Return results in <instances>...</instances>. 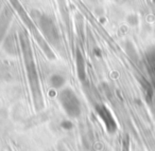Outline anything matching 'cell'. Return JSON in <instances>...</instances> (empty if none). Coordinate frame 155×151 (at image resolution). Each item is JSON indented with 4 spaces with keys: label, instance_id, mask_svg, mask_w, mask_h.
I'll return each mask as SVG.
<instances>
[{
    "label": "cell",
    "instance_id": "cell-1",
    "mask_svg": "<svg viewBox=\"0 0 155 151\" xmlns=\"http://www.w3.org/2000/svg\"><path fill=\"white\" fill-rule=\"evenodd\" d=\"M19 41L35 108H36V110H41L44 107V99L41 87H39L38 74H37L36 66H35L34 57H33L32 49H31L30 38H29L28 34L26 32H24V31H20L19 32Z\"/></svg>",
    "mask_w": 155,
    "mask_h": 151
},
{
    "label": "cell",
    "instance_id": "cell-2",
    "mask_svg": "<svg viewBox=\"0 0 155 151\" xmlns=\"http://www.w3.org/2000/svg\"><path fill=\"white\" fill-rule=\"evenodd\" d=\"M10 2H11V5H13L14 9L17 11L19 17L21 18V20L25 22V24H26L27 28L29 29V31L32 33V35L34 36V38L36 39V41L38 42V45L41 46V48L43 49V51L45 52V54L48 56V58H50V59H54V58H55V55H54V53L52 52V50L50 49L49 43H48L47 40L44 38L43 35L39 34L37 28L35 27V24H33L32 19H31V18L29 17L28 14H27L26 10L22 8L21 3L19 2V0H10Z\"/></svg>",
    "mask_w": 155,
    "mask_h": 151
},
{
    "label": "cell",
    "instance_id": "cell-3",
    "mask_svg": "<svg viewBox=\"0 0 155 151\" xmlns=\"http://www.w3.org/2000/svg\"><path fill=\"white\" fill-rule=\"evenodd\" d=\"M58 100L61 102V106L63 107L64 111L69 117H79L81 114V102L75 95V93L70 89V88H66V89L62 90L58 94Z\"/></svg>",
    "mask_w": 155,
    "mask_h": 151
},
{
    "label": "cell",
    "instance_id": "cell-4",
    "mask_svg": "<svg viewBox=\"0 0 155 151\" xmlns=\"http://www.w3.org/2000/svg\"><path fill=\"white\" fill-rule=\"evenodd\" d=\"M39 26L43 31L44 36L46 37V40L49 41L53 46L60 45V35L51 18L48 17L47 15H41L39 16Z\"/></svg>",
    "mask_w": 155,
    "mask_h": 151
},
{
    "label": "cell",
    "instance_id": "cell-5",
    "mask_svg": "<svg viewBox=\"0 0 155 151\" xmlns=\"http://www.w3.org/2000/svg\"><path fill=\"white\" fill-rule=\"evenodd\" d=\"M96 112L98 113L100 118L103 121L104 125H105L106 129L110 133H113V132L116 131V123H115V119L113 118L112 114L108 111V109L106 108L104 105H96Z\"/></svg>",
    "mask_w": 155,
    "mask_h": 151
},
{
    "label": "cell",
    "instance_id": "cell-6",
    "mask_svg": "<svg viewBox=\"0 0 155 151\" xmlns=\"http://www.w3.org/2000/svg\"><path fill=\"white\" fill-rule=\"evenodd\" d=\"M11 13L7 9L0 15V41L2 40L3 36H5V32H7L8 28H9V22L11 20Z\"/></svg>",
    "mask_w": 155,
    "mask_h": 151
},
{
    "label": "cell",
    "instance_id": "cell-7",
    "mask_svg": "<svg viewBox=\"0 0 155 151\" xmlns=\"http://www.w3.org/2000/svg\"><path fill=\"white\" fill-rule=\"evenodd\" d=\"M75 64H77V72L78 76L81 80L85 79V60L81 52L78 50L77 51V57H75Z\"/></svg>",
    "mask_w": 155,
    "mask_h": 151
},
{
    "label": "cell",
    "instance_id": "cell-8",
    "mask_svg": "<svg viewBox=\"0 0 155 151\" xmlns=\"http://www.w3.org/2000/svg\"><path fill=\"white\" fill-rule=\"evenodd\" d=\"M65 83H66V79L61 74H53L49 78V85L53 89H60L65 85Z\"/></svg>",
    "mask_w": 155,
    "mask_h": 151
},
{
    "label": "cell",
    "instance_id": "cell-9",
    "mask_svg": "<svg viewBox=\"0 0 155 151\" xmlns=\"http://www.w3.org/2000/svg\"><path fill=\"white\" fill-rule=\"evenodd\" d=\"M61 126H62V128H63V129H65V130H69V129H71V128L73 127L72 123H71L70 121H63L62 124H61Z\"/></svg>",
    "mask_w": 155,
    "mask_h": 151
}]
</instances>
